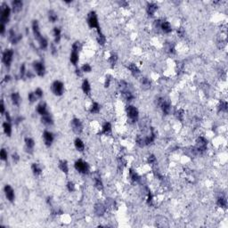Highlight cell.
<instances>
[{"instance_id": "obj_1", "label": "cell", "mask_w": 228, "mask_h": 228, "mask_svg": "<svg viewBox=\"0 0 228 228\" xmlns=\"http://www.w3.org/2000/svg\"><path fill=\"white\" fill-rule=\"evenodd\" d=\"M86 22H87V24H88L89 28L96 29L97 32L101 31L100 24H99V20H98V16H97V14H96V13H95L94 11H91V12L88 13Z\"/></svg>"}, {"instance_id": "obj_2", "label": "cell", "mask_w": 228, "mask_h": 228, "mask_svg": "<svg viewBox=\"0 0 228 228\" xmlns=\"http://www.w3.org/2000/svg\"><path fill=\"white\" fill-rule=\"evenodd\" d=\"M126 113H127V116H128L129 121H131L132 123H136L138 120L139 112H138V109L136 106L128 104L126 107Z\"/></svg>"}, {"instance_id": "obj_3", "label": "cell", "mask_w": 228, "mask_h": 228, "mask_svg": "<svg viewBox=\"0 0 228 228\" xmlns=\"http://www.w3.org/2000/svg\"><path fill=\"white\" fill-rule=\"evenodd\" d=\"M74 168L79 173H80L82 175H87V174L90 173V167H89L88 163L85 160H81V159L77 160L75 161Z\"/></svg>"}, {"instance_id": "obj_4", "label": "cell", "mask_w": 228, "mask_h": 228, "mask_svg": "<svg viewBox=\"0 0 228 228\" xmlns=\"http://www.w3.org/2000/svg\"><path fill=\"white\" fill-rule=\"evenodd\" d=\"M11 13H12V8L8 4H3L1 5V17H0L1 23L6 24L9 22Z\"/></svg>"}, {"instance_id": "obj_5", "label": "cell", "mask_w": 228, "mask_h": 228, "mask_svg": "<svg viewBox=\"0 0 228 228\" xmlns=\"http://www.w3.org/2000/svg\"><path fill=\"white\" fill-rule=\"evenodd\" d=\"M14 52L13 49L11 48H6L4 52H3V55H2V62L7 67L9 68L13 62V60H14Z\"/></svg>"}, {"instance_id": "obj_6", "label": "cell", "mask_w": 228, "mask_h": 228, "mask_svg": "<svg viewBox=\"0 0 228 228\" xmlns=\"http://www.w3.org/2000/svg\"><path fill=\"white\" fill-rule=\"evenodd\" d=\"M157 104L160 107L162 112L165 115H169L171 112V104L164 97H159L157 99Z\"/></svg>"}, {"instance_id": "obj_7", "label": "cell", "mask_w": 228, "mask_h": 228, "mask_svg": "<svg viewBox=\"0 0 228 228\" xmlns=\"http://www.w3.org/2000/svg\"><path fill=\"white\" fill-rule=\"evenodd\" d=\"M51 90L55 95L61 96L64 93V84L60 80H56L51 85Z\"/></svg>"}, {"instance_id": "obj_8", "label": "cell", "mask_w": 228, "mask_h": 228, "mask_svg": "<svg viewBox=\"0 0 228 228\" xmlns=\"http://www.w3.org/2000/svg\"><path fill=\"white\" fill-rule=\"evenodd\" d=\"M33 69L36 72V74L38 77H44L46 74V67L44 63L40 61H36L33 62Z\"/></svg>"}, {"instance_id": "obj_9", "label": "cell", "mask_w": 228, "mask_h": 228, "mask_svg": "<svg viewBox=\"0 0 228 228\" xmlns=\"http://www.w3.org/2000/svg\"><path fill=\"white\" fill-rule=\"evenodd\" d=\"M4 193L5 195V198L7 199L8 201L10 202H14L15 200V193L14 188L10 185V184H5L4 187Z\"/></svg>"}, {"instance_id": "obj_10", "label": "cell", "mask_w": 228, "mask_h": 228, "mask_svg": "<svg viewBox=\"0 0 228 228\" xmlns=\"http://www.w3.org/2000/svg\"><path fill=\"white\" fill-rule=\"evenodd\" d=\"M207 145H208V140L204 136H199L196 142V151L198 152H204L207 150Z\"/></svg>"}, {"instance_id": "obj_11", "label": "cell", "mask_w": 228, "mask_h": 228, "mask_svg": "<svg viewBox=\"0 0 228 228\" xmlns=\"http://www.w3.org/2000/svg\"><path fill=\"white\" fill-rule=\"evenodd\" d=\"M43 140H44V143L46 147H50L55 140V136L52 132L48 131V130H45L43 132Z\"/></svg>"}, {"instance_id": "obj_12", "label": "cell", "mask_w": 228, "mask_h": 228, "mask_svg": "<svg viewBox=\"0 0 228 228\" xmlns=\"http://www.w3.org/2000/svg\"><path fill=\"white\" fill-rule=\"evenodd\" d=\"M71 128L76 134H80L83 131V124L81 120L78 118H74L71 120Z\"/></svg>"}, {"instance_id": "obj_13", "label": "cell", "mask_w": 228, "mask_h": 228, "mask_svg": "<svg viewBox=\"0 0 228 228\" xmlns=\"http://www.w3.org/2000/svg\"><path fill=\"white\" fill-rule=\"evenodd\" d=\"M31 28H32V32H33V35H34V38L38 41L43 36L40 32V28H39V24H38V22L37 20H34L32 22V24H31Z\"/></svg>"}, {"instance_id": "obj_14", "label": "cell", "mask_w": 228, "mask_h": 228, "mask_svg": "<svg viewBox=\"0 0 228 228\" xmlns=\"http://www.w3.org/2000/svg\"><path fill=\"white\" fill-rule=\"evenodd\" d=\"M158 10V4L155 2H150L146 5V13L150 17L154 16L155 13Z\"/></svg>"}, {"instance_id": "obj_15", "label": "cell", "mask_w": 228, "mask_h": 228, "mask_svg": "<svg viewBox=\"0 0 228 228\" xmlns=\"http://www.w3.org/2000/svg\"><path fill=\"white\" fill-rule=\"evenodd\" d=\"M160 28L162 30L163 33L165 34H170V32H172V25L170 22L166 21V20H161L160 21Z\"/></svg>"}, {"instance_id": "obj_16", "label": "cell", "mask_w": 228, "mask_h": 228, "mask_svg": "<svg viewBox=\"0 0 228 228\" xmlns=\"http://www.w3.org/2000/svg\"><path fill=\"white\" fill-rule=\"evenodd\" d=\"M23 2L21 0H14L11 3V8L14 13H20L22 10Z\"/></svg>"}, {"instance_id": "obj_17", "label": "cell", "mask_w": 228, "mask_h": 228, "mask_svg": "<svg viewBox=\"0 0 228 228\" xmlns=\"http://www.w3.org/2000/svg\"><path fill=\"white\" fill-rule=\"evenodd\" d=\"M8 35H9V40H10L13 44H17V43L22 38V36L20 35V34L17 35L16 32H15L13 28H11V29L9 30Z\"/></svg>"}, {"instance_id": "obj_18", "label": "cell", "mask_w": 228, "mask_h": 228, "mask_svg": "<svg viewBox=\"0 0 228 228\" xmlns=\"http://www.w3.org/2000/svg\"><path fill=\"white\" fill-rule=\"evenodd\" d=\"M36 111L40 116H44L46 114L49 113L48 111H47V106H46V103H44V102H42V103H40L37 105Z\"/></svg>"}, {"instance_id": "obj_19", "label": "cell", "mask_w": 228, "mask_h": 228, "mask_svg": "<svg viewBox=\"0 0 228 228\" xmlns=\"http://www.w3.org/2000/svg\"><path fill=\"white\" fill-rule=\"evenodd\" d=\"M11 101H12V104L15 106H19L21 102H22V98H21V95L18 92H14L12 93L11 96Z\"/></svg>"}, {"instance_id": "obj_20", "label": "cell", "mask_w": 228, "mask_h": 228, "mask_svg": "<svg viewBox=\"0 0 228 228\" xmlns=\"http://www.w3.org/2000/svg\"><path fill=\"white\" fill-rule=\"evenodd\" d=\"M41 122L47 127H50L52 125H54V119L52 118V117L50 116V114L47 113L44 116H41Z\"/></svg>"}, {"instance_id": "obj_21", "label": "cell", "mask_w": 228, "mask_h": 228, "mask_svg": "<svg viewBox=\"0 0 228 228\" xmlns=\"http://www.w3.org/2000/svg\"><path fill=\"white\" fill-rule=\"evenodd\" d=\"M74 146L79 152H84L85 151V142L80 137H77L74 140Z\"/></svg>"}, {"instance_id": "obj_22", "label": "cell", "mask_w": 228, "mask_h": 228, "mask_svg": "<svg viewBox=\"0 0 228 228\" xmlns=\"http://www.w3.org/2000/svg\"><path fill=\"white\" fill-rule=\"evenodd\" d=\"M2 127H3V131H4V133L7 136H11L12 132H13V128H12L11 122L4 121V122L3 123Z\"/></svg>"}, {"instance_id": "obj_23", "label": "cell", "mask_w": 228, "mask_h": 228, "mask_svg": "<svg viewBox=\"0 0 228 228\" xmlns=\"http://www.w3.org/2000/svg\"><path fill=\"white\" fill-rule=\"evenodd\" d=\"M112 124L110 122L106 121L102 126V134H104L105 136H109L112 133Z\"/></svg>"}, {"instance_id": "obj_24", "label": "cell", "mask_w": 228, "mask_h": 228, "mask_svg": "<svg viewBox=\"0 0 228 228\" xmlns=\"http://www.w3.org/2000/svg\"><path fill=\"white\" fill-rule=\"evenodd\" d=\"M128 69L129 70V71L134 75V76H138L141 71L139 70V68L137 67V65L136 63H129L128 65Z\"/></svg>"}, {"instance_id": "obj_25", "label": "cell", "mask_w": 228, "mask_h": 228, "mask_svg": "<svg viewBox=\"0 0 228 228\" xmlns=\"http://www.w3.org/2000/svg\"><path fill=\"white\" fill-rule=\"evenodd\" d=\"M94 186L97 190L99 191H102L104 189V184H103V181L100 177L99 175H95L94 176Z\"/></svg>"}, {"instance_id": "obj_26", "label": "cell", "mask_w": 228, "mask_h": 228, "mask_svg": "<svg viewBox=\"0 0 228 228\" xmlns=\"http://www.w3.org/2000/svg\"><path fill=\"white\" fill-rule=\"evenodd\" d=\"M53 35L55 38V44H58L62 39V30L58 27H55L53 29Z\"/></svg>"}, {"instance_id": "obj_27", "label": "cell", "mask_w": 228, "mask_h": 228, "mask_svg": "<svg viewBox=\"0 0 228 228\" xmlns=\"http://www.w3.org/2000/svg\"><path fill=\"white\" fill-rule=\"evenodd\" d=\"M70 62L73 64V65H77L79 61H80V55H79V52H76V51H72L71 50V53H70Z\"/></svg>"}, {"instance_id": "obj_28", "label": "cell", "mask_w": 228, "mask_h": 228, "mask_svg": "<svg viewBox=\"0 0 228 228\" xmlns=\"http://www.w3.org/2000/svg\"><path fill=\"white\" fill-rule=\"evenodd\" d=\"M124 98L128 101V102H131L135 99V95L133 94V93L129 90V89H126V90H123L121 91Z\"/></svg>"}, {"instance_id": "obj_29", "label": "cell", "mask_w": 228, "mask_h": 228, "mask_svg": "<svg viewBox=\"0 0 228 228\" xmlns=\"http://www.w3.org/2000/svg\"><path fill=\"white\" fill-rule=\"evenodd\" d=\"M58 168L60 169V170L62 171L65 174H68V172H69V165H68V162L65 160H62L59 161Z\"/></svg>"}, {"instance_id": "obj_30", "label": "cell", "mask_w": 228, "mask_h": 228, "mask_svg": "<svg viewBox=\"0 0 228 228\" xmlns=\"http://www.w3.org/2000/svg\"><path fill=\"white\" fill-rule=\"evenodd\" d=\"M31 170H32V173L35 175V176H39V175H41L42 174V168H41V166H40V164H38V163H32V165H31Z\"/></svg>"}, {"instance_id": "obj_31", "label": "cell", "mask_w": 228, "mask_h": 228, "mask_svg": "<svg viewBox=\"0 0 228 228\" xmlns=\"http://www.w3.org/2000/svg\"><path fill=\"white\" fill-rule=\"evenodd\" d=\"M82 91L85 93L86 94H90L91 93V84L89 83V81L87 80H84L81 85Z\"/></svg>"}, {"instance_id": "obj_32", "label": "cell", "mask_w": 228, "mask_h": 228, "mask_svg": "<svg viewBox=\"0 0 228 228\" xmlns=\"http://www.w3.org/2000/svg\"><path fill=\"white\" fill-rule=\"evenodd\" d=\"M100 111H101V105L98 104V103H96V102H94V103H93L92 104H91V106H90V109H89V112H90V113L91 114H97L100 112Z\"/></svg>"}, {"instance_id": "obj_33", "label": "cell", "mask_w": 228, "mask_h": 228, "mask_svg": "<svg viewBox=\"0 0 228 228\" xmlns=\"http://www.w3.org/2000/svg\"><path fill=\"white\" fill-rule=\"evenodd\" d=\"M96 41H97V43H98L99 45H101V46L105 45V43H106V37L103 34V32H102V31L97 32Z\"/></svg>"}, {"instance_id": "obj_34", "label": "cell", "mask_w": 228, "mask_h": 228, "mask_svg": "<svg viewBox=\"0 0 228 228\" xmlns=\"http://www.w3.org/2000/svg\"><path fill=\"white\" fill-rule=\"evenodd\" d=\"M38 45L40 49L42 50H46L48 46H49V43L47 41V39L45 37H42L39 40H38Z\"/></svg>"}, {"instance_id": "obj_35", "label": "cell", "mask_w": 228, "mask_h": 228, "mask_svg": "<svg viewBox=\"0 0 228 228\" xmlns=\"http://www.w3.org/2000/svg\"><path fill=\"white\" fill-rule=\"evenodd\" d=\"M24 142H25V145H26V148L28 151H32L35 147V141L31 138V137H26L24 139Z\"/></svg>"}, {"instance_id": "obj_36", "label": "cell", "mask_w": 228, "mask_h": 228, "mask_svg": "<svg viewBox=\"0 0 228 228\" xmlns=\"http://www.w3.org/2000/svg\"><path fill=\"white\" fill-rule=\"evenodd\" d=\"M217 205L219 207V208H226V206H227V200L225 197L223 196H220L218 197V200H217Z\"/></svg>"}, {"instance_id": "obj_37", "label": "cell", "mask_w": 228, "mask_h": 228, "mask_svg": "<svg viewBox=\"0 0 228 228\" xmlns=\"http://www.w3.org/2000/svg\"><path fill=\"white\" fill-rule=\"evenodd\" d=\"M48 20L52 23H55L58 21V15H57V14L55 11L51 10V11L48 12Z\"/></svg>"}, {"instance_id": "obj_38", "label": "cell", "mask_w": 228, "mask_h": 228, "mask_svg": "<svg viewBox=\"0 0 228 228\" xmlns=\"http://www.w3.org/2000/svg\"><path fill=\"white\" fill-rule=\"evenodd\" d=\"M129 177H130V179L133 181V182H138L139 180H140V176H139V175L136 172L135 170H129Z\"/></svg>"}, {"instance_id": "obj_39", "label": "cell", "mask_w": 228, "mask_h": 228, "mask_svg": "<svg viewBox=\"0 0 228 228\" xmlns=\"http://www.w3.org/2000/svg\"><path fill=\"white\" fill-rule=\"evenodd\" d=\"M227 103L226 101H220L219 105H218V111L219 112H227Z\"/></svg>"}, {"instance_id": "obj_40", "label": "cell", "mask_w": 228, "mask_h": 228, "mask_svg": "<svg viewBox=\"0 0 228 228\" xmlns=\"http://www.w3.org/2000/svg\"><path fill=\"white\" fill-rule=\"evenodd\" d=\"M80 70H82L83 73H90L92 71V66L89 63H84L81 66Z\"/></svg>"}, {"instance_id": "obj_41", "label": "cell", "mask_w": 228, "mask_h": 228, "mask_svg": "<svg viewBox=\"0 0 228 228\" xmlns=\"http://www.w3.org/2000/svg\"><path fill=\"white\" fill-rule=\"evenodd\" d=\"M141 84H142L143 87L149 88L151 86V80L148 78H146V77H142V79H141Z\"/></svg>"}, {"instance_id": "obj_42", "label": "cell", "mask_w": 228, "mask_h": 228, "mask_svg": "<svg viewBox=\"0 0 228 228\" xmlns=\"http://www.w3.org/2000/svg\"><path fill=\"white\" fill-rule=\"evenodd\" d=\"M81 48H82V46H81V43L80 41H75L72 44V51L80 52Z\"/></svg>"}, {"instance_id": "obj_43", "label": "cell", "mask_w": 228, "mask_h": 228, "mask_svg": "<svg viewBox=\"0 0 228 228\" xmlns=\"http://www.w3.org/2000/svg\"><path fill=\"white\" fill-rule=\"evenodd\" d=\"M38 99V98L37 97V95H36V94H35L34 92H29V93H28V100L29 103L33 104V103H35Z\"/></svg>"}, {"instance_id": "obj_44", "label": "cell", "mask_w": 228, "mask_h": 228, "mask_svg": "<svg viewBox=\"0 0 228 228\" xmlns=\"http://www.w3.org/2000/svg\"><path fill=\"white\" fill-rule=\"evenodd\" d=\"M0 159L3 161H6L8 159V152H6L5 149H2L0 152Z\"/></svg>"}, {"instance_id": "obj_45", "label": "cell", "mask_w": 228, "mask_h": 228, "mask_svg": "<svg viewBox=\"0 0 228 228\" xmlns=\"http://www.w3.org/2000/svg\"><path fill=\"white\" fill-rule=\"evenodd\" d=\"M148 163L151 165H156L157 164V158L155 155L151 154L148 156Z\"/></svg>"}, {"instance_id": "obj_46", "label": "cell", "mask_w": 228, "mask_h": 228, "mask_svg": "<svg viewBox=\"0 0 228 228\" xmlns=\"http://www.w3.org/2000/svg\"><path fill=\"white\" fill-rule=\"evenodd\" d=\"M118 56L116 55V54H112L111 55V56L109 58V62L111 63V65H112L114 66L116 63H117V62H118Z\"/></svg>"}, {"instance_id": "obj_47", "label": "cell", "mask_w": 228, "mask_h": 228, "mask_svg": "<svg viewBox=\"0 0 228 228\" xmlns=\"http://www.w3.org/2000/svg\"><path fill=\"white\" fill-rule=\"evenodd\" d=\"M66 186H67V190H68L70 193H73V192L75 191V189H76V187H75V184H74L73 182H71V181L68 182Z\"/></svg>"}, {"instance_id": "obj_48", "label": "cell", "mask_w": 228, "mask_h": 228, "mask_svg": "<svg viewBox=\"0 0 228 228\" xmlns=\"http://www.w3.org/2000/svg\"><path fill=\"white\" fill-rule=\"evenodd\" d=\"M105 211V208H104V205H102V204H98V205H96L95 206V212L99 215V213H101V215L104 213Z\"/></svg>"}, {"instance_id": "obj_49", "label": "cell", "mask_w": 228, "mask_h": 228, "mask_svg": "<svg viewBox=\"0 0 228 228\" xmlns=\"http://www.w3.org/2000/svg\"><path fill=\"white\" fill-rule=\"evenodd\" d=\"M34 93L36 94V95H37V97H38V99H41V98L44 96V92H43V90H42L40 87L36 88V90L34 91Z\"/></svg>"}, {"instance_id": "obj_50", "label": "cell", "mask_w": 228, "mask_h": 228, "mask_svg": "<svg viewBox=\"0 0 228 228\" xmlns=\"http://www.w3.org/2000/svg\"><path fill=\"white\" fill-rule=\"evenodd\" d=\"M26 73H27L26 66H25L24 63H22V66H21V68H20V76H21V78H24L25 75H26Z\"/></svg>"}, {"instance_id": "obj_51", "label": "cell", "mask_w": 228, "mask_h": 228, "mask_svg": "<svg viewBox=\"0 0 228 228\" xmlns=\"http://www.w3.org/2000/svg\"><path fill=\"white\" fill-rule=\"evenodd\" d=\"M50 51H51V54L53 56H56L57 53H58V49H57V46H56L55 43H52L50 45Z\"/></svg>"}, {"instance_id": "obj_52", "label": "cell", "mask_w": 228, "mask_h": 228, "mask_svg": "<svg viewBox=\"0 0 228 228\" xmlns=\"http://www.w3.org/2000/svg\"><path fill=\"white\" fill-rule=\"evenodd\" d=\"M176 33H177V36L182 38L185 35V29L183 27H179V28H176Z\"/></svg>"}, {"instance_id": "obj_53", "label": "cell", "mask_w": 228, "mask_h": 228, "mask_svg": "<svg viewBox=\"0 0 228 228\" xmlns=\"http://www.w3.org/2000/svg\"><path fill=\"white\" fill-rule=\"evenodd\" d=\"M4 116H5V121H8V122H11L12 121V117H11V115L9 113V112H5V113H4Z\"/></svg>"}, {"instance_id": "obj_54", "label": "cell", "mask_w": 228, "mask_h": 228, "mask_svg": "<svg viewBox=\"0 0 228 228\" xmlns=\"http://www.w3.org/2000/svg\"><path fill=\"white\" fill-rule=\"evenodd\" d=\"M12 158H13V160H14V162H17V161H19L20 160V156L15 152V153H14L13 155H12Z\"/></svg>"}, {"instance_id": "obj_55", "label": "cell", "mask_w": 228, "mask_h": 228, "mask_svg": "<svg viewBox=\"0 0 228 228\" xmlns=\"http://www.w3.org/2000/svg\"><path fill=\"white\" fill-rule=\"evenodd\" d=\"M5 24H4V23H1L0 24V33H1V35H4V33H5Z\"/></svg>"}, {"instance_id": "obj_56", "label": "cell", "mask_w": 228, "mask_h": 228, "mask_svg": "<svg viewBox=\"0 0 228 228\" xmlns=\"http://www.w3.org/2000/svg\"><path fill=\"white\" fill-rule=\"evenodd\" d=\"M5 108H4V101L2 100L1 101V113L3 114V115H4L5 113Z\"/></svg>"}, {"instance_id": "obj_57", "label": "cell", "mask_w": 228, "mask_h": 228, "mask_svg": "<svg viewBox=\"0 0 228 228\" xmlns=\"http://www.w3.org/2000/svg\"><path fill=\"white\" fill-rule=\"evenodd\" d=\"M22 119H23L22 117H18V118H15V124H19L20 122H22Z\"/></svg>"}, {"instance_id": "obj_58", "label": "cell", "mask_w": 228, "mask_h": 228, "mask_svg": "<svg viewBox=\"0 0 228 228\" xmlns=\"http://www.w3.org/2000/svg\"><path fill=\"white\" fill-rule=\"evenodd\" d=\"M10 80H11V77H10L9 75H6V76L4 77V82H9Z\"/></svg>"}]
</instances>
